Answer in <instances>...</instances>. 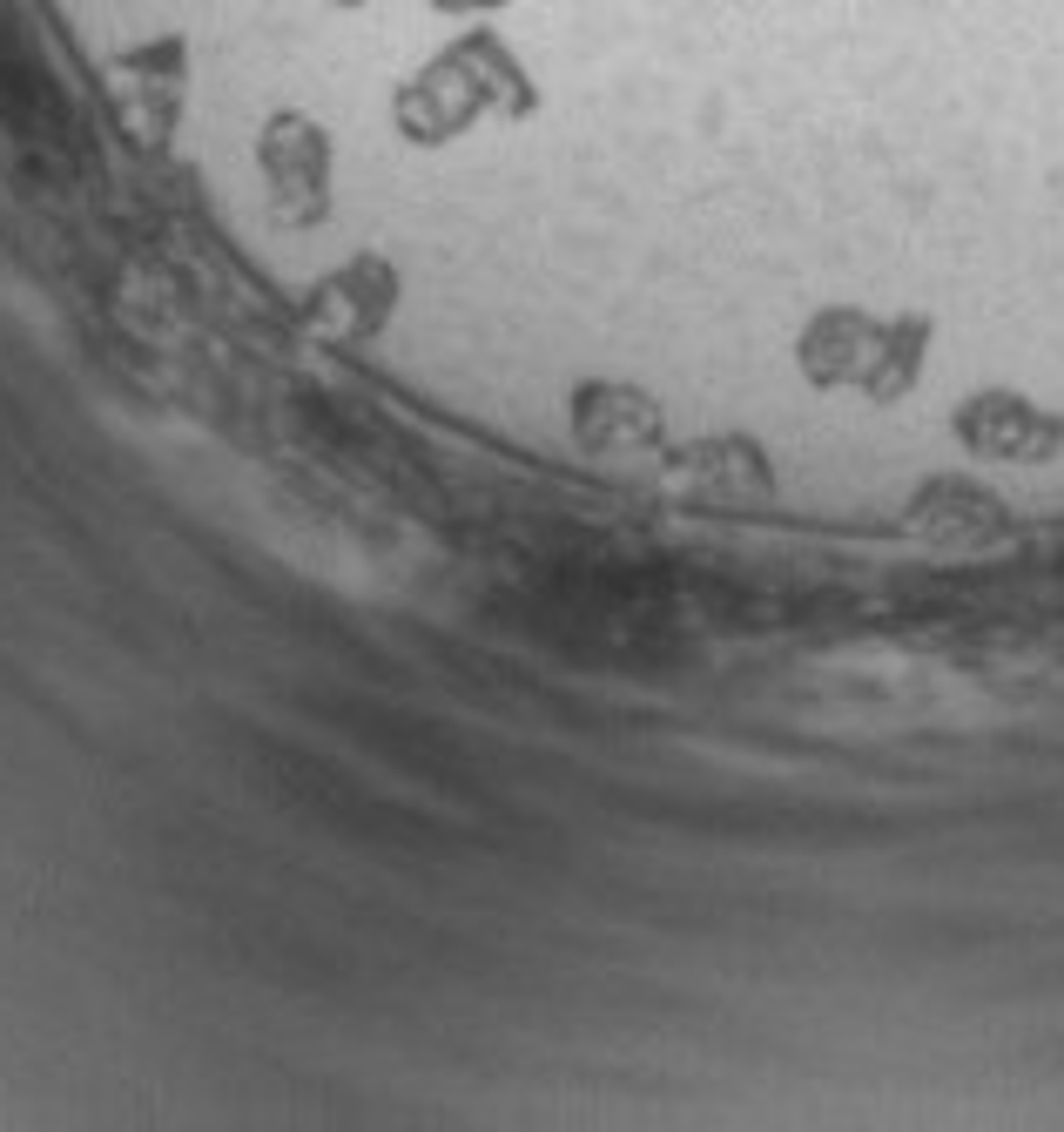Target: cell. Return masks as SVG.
<instances>
[{
	"mask_svg": "<svg viewBox=\"0 0 1064 1132\" xmlns=\"http://www.w3.org/2000/svg\"><path fill=\"white\" fill-rule=\"evenodd\" d=\"M808 7H815V0H801V7H796V28H789V35L808 28ZM782 54H789V40H782ZM775 68H782V61H775ZM768 88H775V75H768ZM761 102H768V95H761ZM755 121H761V109H755ZM755 121H748V135H755ZM741 149H748V142H741ZM734 169H741V155H734ZM727 189H734V176H727Z\"/></svg>",
	"mask_w": 1064,
	"mask_h": 1132,
	"instance_id": "1",
	"label": "cell"
}]
</instances>
